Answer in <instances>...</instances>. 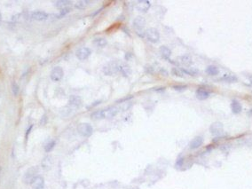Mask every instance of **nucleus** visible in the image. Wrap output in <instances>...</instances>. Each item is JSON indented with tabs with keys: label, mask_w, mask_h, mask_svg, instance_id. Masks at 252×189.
Wrapping results in <instances>:
<instances>
[{
	"label": "nucleus",
	"mask_w": 252,
	"mask_h": 189,
	"mask_svg": "<svg viewBox=\"0 0 252 189\" xmlns=\"http://www.w3.org/2000/svg\"><path fill=\"white\" fill-rule=\"evenodd\" d=\"M119 112V108L117 107H109L106 109H101L93 112L91 115V118L93 120H101V119H108L116 116Z\"/></svg>",
	"instance_id": "f257e3e1"
},
{
	"label": "nucleus",
	"mask_w": 252,
	"mask_h": 189,
	"mask_svg": "<svg viewBox=\"0 0 252 189\" xmlns=\"http://www.w3.org/2000/svg\"><path fill=\"white\" fill-rule=\"evenodd\" d=\"M133 28L135 29L136 33L138 34L140 36H143L146 32L144 31V28L146 25V20H145L142 16H138L136 17L133 20Z\"/></svg>",
	"instance_id": "f03ea898"
},
{
	"label": "nucleus",
	"mask_w": 252,
	"mask_h": 189,
	"mask_svg": "<svg viewBox=\"0 0 252 189\" xmlns=\"http://www.w3.org/2000/svg\"><path fill=\"white\" fill-rule=\"evenodd\" d=\"M77 131L79 134L83 137H90V136L93 134V128L90 124L87 123H82L77 126Z\"/></svg>",
	"instance_id": "7ed1b4c3"
},
{
	"label": "nucleus",
	"mask_w": 252,
	"mask_h": 189,
	"mask_svg": "<svg viewBox=\"0 0 252 189\" xmlns=\"http://www.w3.org/2000/svg\"><path fill=\"white\" fill-rule=\"evenodd\" d=\"M146 37L151 43H158L160 40V33L155 28H150L146 30Z\"/></svg>",
	"instance_id": "20e7f679"
},
{
	"label": "nucleus",
	"mask_w": 252,
	"mask_h": 189,
	"mask_svg": "<svg viewBox=\"0 0 252 189\" xmlns=\"http://www.w3.org/2000/svg\"><path fill=\"white\" fill-rule=\"evenodd\" d=\"M63 75H64V71H63V69L62 67H53L52 72H51V79L52 81L54 82H58V81H60L62 78H63Z\"/></svg>",
	"instance_id": "39448f33"
},
{
	"label": "nucleus",
	"mask_w": 252,
	"mask_h": 189,
	"mask_svg": "<svg viewBox=\"0 0 252 189\" xmlns=\"http://www.w3.org/2000/svg\"><path fill=\"white\" fill-rule=\"evenodd\" d=\"M36 173H37V170L34 167L33 168H30L29 170H28V171L25 173V175L23 177L24 183H26V184H31L33 179L37 176Z\"/></svg>",
	"instance_id": "423d86ee"
},
{
	"label": "nucleus",
	"mask_w": 252,
	"mask_h": 189,
	"mask_svg": "<svg viewBox=\"0 0 252 189\" xmlns=\"http://www.w3.org/2000/svg\"><path fill=\"white\" fill-rule=\"evenodd\" d=\"M91 54V51L88 47L79 48V49H77V51H76V52H75V56L77 57V59H79L81 60L86 59Z\"/></svg>",
	"instance_id": "0eeeda50"
},
{
	"label": "nucleus",
	"mask_w": 252,
	"mask_h": 189,
	"mask_svg": "<svg viewBox=\"0 0 252 189\" xmlns=\"http://www.w3.org/2000/svg\"><path fill=\"white\" fill-rule=\"evenodd\" d=\"M103 72L106 75H111L116 72H117V62L108 63L103 67Z\"/></svg>",
	"instance_id": "6e6552de"
},
{
	"label": "nucleus",
	"mask_w": 252,
	"mask_h": 189,
	"mask_svg": "<svg viewBox=\"0 0 252 189\" xmlns=\"http://www.w3.org/2000/svg\"><path fill=\"white\" fill-rule=\"evenodd\" d=\"M210 131L214 136H219L223 133V124L219 122L213 123L210 127Z\"/></svg>",
	"instance_id": "1a4fd4ad"
},
{
	"label": "nucleus",
	"mask_w": 252,
	"mask_h": 189,
	"mask_svg": "<svg viewBox=\"0 0 252 189\" xmlns=\"http://www.w3.org/2000/svg\"><path fill=\"white\" fill-rule=\"evenodd\" d=\"M31 186L33 189H44V180L43 177L36 176L31 182Z\"/></svg>",
	"instance_id": "9d476101"
},
{
	"label": "nucleus",
	"mask_w": 252,
	"mask_h": 189,
	"mask_svg": "<svg viewBox=\"0 0 252 189\" xmlns=\"http://www.w3.org/2000/svg\"><path fill=\"white\" fill-rule=\"evenodd\" d=\"M117 72H120L124 77H128L131 74V69L123 62H117Z\"/></svg>",
	"instance_id": "9b49d317"
},
{
	"label": "nucleus",
	"mask_w": 252,
	"mask_h": 189,
	"mask_svg": "<svg viewBox=\"0 0 252 189\" xmlns=\"http://www.w3.org/2000/svg\"><path fill=\"white\" fill-rule=\"evenodd\" d=\"M49 14L43 11H35L31 13V17L36 20H47Z\"/></svg>",
	"instance_id": "f8f14e48"
},
{
	"label": "nucleus",
	"mask_w": 252,
	"mask_h": 189,
	"mask_svg": "<svg viewBox=\"0 0 252 189\" xmlns=\"http://www.w3.org/2000/svg\"><path fill=\"white\" fill-rule=\"evenodd\" d=\"M150 2L147 1V0H142V1L137 2V9L141 13H146L150 8Z\"/></svg>",
	"instance_id": "ddd939ff"
},
{
	"label": "nucleus",
	"mask_w": 252,
	"mask_h": 189,
	"mask_svg": "<svg viewBox=\"0 0 252 189\" xmlns=\"http://www.w3.org/2000/svg\"><path fill=\"white\" fill-rule=\"evenodd\" d=\"M210 93L209 92V91L204 89V88H199L196 91V97H197V99L200 100H204L206 99H208V98L210 97Z\"/></svg>",
	"instance_id": "4468645a"
},
{
	"label": "nucleus",
	"mask_w": 252,
	"mask_h": 189,
	"mask_svg": "<svg viewBox=\"0 0 252 189\" xmlns=\"http://www.w3.org/2000/svg\"><path fill=\"white\" fill-rule=\"evenodd\" d=\"M68 104L72 108H79L82 105V100L79 96L72 95L69 97V100H68Z\"/></svg>",
	"instance_id": "2eb2a0df"
},
{
	"label": "nucleus",
	"mask_w": 252,
	"mask_h": 189,
	"mask_svg": "<svg viewBox=\"0 0 252 189\" xmlns=\"http://www.w3.org/2000/svg\"><path fill=\"white\" fill-rule=\"evenodd\" d=\"M203 143V139L201 136H198L195 137L192 141L190 142V148L191 149H197L198 147H200Z\"/></svg>",
	"instance_id": "dca6fc26"
},
{
	"label": "nucleus",
	"mask_w": 252,
	"mask_h": 189,
	"mask_svg": "<svg viewBox=\"0 0 252 189\" xmlns=\"http://www.w3.org/2000/svg\"><path fill=\"white\" fill-rule=\"evenodd\" d=\"M72 2L69 1V0H59V1H57L55 3V5L57 8L62 10V9H65V8H68V7H70L72 5Z\"/></svg>",
	"instance_id": "f3484780"
},
{
	"label": "nucleus",
	"mask_w": 252,
	"mask_h": 189,
	"mask_svg": "<svg viewBox=\"0 0 252 189\" xmlns=\"http://www.w3.org/2000/svg\"><path fill=\"white\" fill-rule=\"evenodd\" d=\"M231 109H232V112L233 113V114H239V113L241 112L242 107L238 100H233L231 102Z\"/></svg>",
	"instance_id": "a211bd4d"
},
{
	"label": "nucleus",
	"mask_w": 252,
	"mask_h": 189,
	"mask_svg": "<svg viewBox=\"0 0 252 189\" xmlns=\"http://www.w3.org/2000/svg\"><path fill=\"white\" fill-rule=\"evenodd\" d=\"M93 44L95 45L96 47L99 48H103L105 47L106 44H108V41H106V38L104 37H96V38L93 40Z\"/></svg>",
	"instance_id": "6ab92c4d"
},
{
	"label": "nucleus",
	"mask_w": 252,
	"mask_h": 189,
	"mask_svg": "<svg viewBox=\"0 0 252 189\" xmlns=\"http://www.w3.org/2000/svg\"><path fill=\"white\" fill-rule=\"evenodd\" d=\"M160 54L163 59H169L171 55V51L169 47L163 45V46L160 47Z\"/></svg>",
	"instance_id": "aec40b11"
},
{
	"label": "nucleus",
	"mask_w": 252,
	"mask_h": 189,
	"mask_svg": "<svg viewBox=\"0 0 252 189\" xmlns=\"http://www.w3.org/2000/svg\"><path fill=\"white\" fill-rule=\"evenodd\" d=\"M179 59L180 63L184 64V65H187V66L191 65V64H192V62H193L192 57H191L190 55H188V54H184V55L180 56L179 58Z\"/></svg>",
	"instance_id": "412c9836"
},
{
	"label": "nucleus",
	"mask_w": 252,
	"mask_h": 189,
	"mask_svg": "<svg viewBox=\"0 0 252 189\" xmlns=\"http://www.w3.org/2000/svg\"><path fill=\"white\" fill-rule=\"evenodd\" d=\"M206 73L210 75H217L219 73V69L214 65H210L206 67Z\"/></svg>",
	"instance_id": "4be33fe9"
},
{
	"label": "nucleus",
	"mask_w": 252,
	"mask_h": 189,
	"mask_svg": "<svg viewBox=\"0 0 252 189\" xmlns=\"http://www.w3.org/2000/svg\"><path fill=\"white\" fill-rule=\"evenodd\" d=\"M91 2L88 1V0H79V1H77L75 4V7L76 9H85L86 6L90 4Z\"/></svg>",
	"instance_id": "5701e85b"
},
{
	"label": "nucleus",
	"mask_w": 252,
	"mask_h": 189,
	"mask_svg": "<svg viewBox=\"0 0 252 189\" xmlns=\"http://www.w3.org/2000/svg\"><path fill=\"white\" fill-rule=\"evenodd\" d=\"M55 145H56V142H55V140H51V141H49L46 145L44 146V150H45V152H51V151L54 148V147H55Z\"/></svg>",
	"instance_id": "b1692460"
},
{
	"label": "nucleus",
	"mask_w": 252,
	"mask_h": 189,
	"mask_svg": "<svg viewBox=\"0 0 252 189\" xmlns=\"http://www.w3.org/2000/svg\"><path fill=\"white\" fill-rule=\"evenodd\" d=\"M221 80L227 83H235L238 81V78L234 77V75H225V77L221 78Z\"/></svg>",
	"instance_id": "393cba45"
},
{
	"label": "nucleus",
	"mask_w": 252,
	"mask_h": 189,
	"mask_svg": "<svg viewBox=\"0 0 252 189\" xmlns=\"http://www.w3.org/2000/svg\"><path fill=\"white\" fill-rule=\"evenodd\" d=\"M182 70V72L184 73V74H187V75H192V77H195V75H198V70L197 69H181Z\"/></svg>",
	"instance_id": "a878e982"
},
{
	"label": "nucleus",
	"mask_w": 252,
	"mask_h": 189,
	"mask_svg": "<svg viewBox=\"0 0 252 189\" xmlns=\"http://www.w3.org/2000/svg\"><path fill=\"white\" fill-rule=\"evenodd\" d=\"M70 11H71V7H68V8H65V9L60 10V13H59V15H58L57 17L58 18H62V17L65 16L66 14H67Z\"/></svg>",
	"instance_id": "bb28decb"
},
{
	"label": "nucleus",
	"mask_w": 252,
	"mask_h": 189,
	"mask_svg": "<svg viewBox=\"0 0 252 189\" xmlns=\"http://www.w3.org/2000/svg\"><path fill=\"white\" fill-rule=\"evenodd\" d=\"M171 72H172V74H173L174 75H177V77H182L183 75H184V73L182 72L181 69H175V67L171 69Z\"/></svg>",
	"instance_id": "cd10ccee"
},
{
	"label": "nucleus",
	"mask_w": 252,
	"mask_h": 189,
	"mask_svg": "<svg viewBox=\"0 0 252 189\" xmlns=\"http://www.w3.org/2000/svg\"><path fill=\"white\" fill-rule=\"evenodd\" d=\"M12 90H13V94L16 96L18 93H19V91H20V89H19V85L16 84V83H13V85H12Z\"/></svg>",
	"instance_id": "c85d7f7f"
},
{
	"label": "nucleus",
	"mask_w": 252,
	"mask_h": 189,
	"mask_svg": "<svg viewBox=\"0 0 252 189\" xmlns=\"http://www.w3.org/2000/svg\"><path fill=\"white\" fill-rule=\"evenodd\" d=\"M173 88L176 91H183L187 89V85H176V86H173Z\"/></svg>",
	"instance_id": "c756f323"
},
{
	"label": "nucleus",
	"mask_w": 252,
	"mask_h": 189,
	"mask_svg": "<svg viewBox=\"0 0 252 189\" xmlns=\"http://www.w3.org/2000/svg\"><path fill=\"white\" fill-rule=\"evenodd\" d=\"M183 162H184V159H183V158H179V159L177 161V163H176V166L177 167H180V166L182 165V163H183Z\"/></svg>",
	"instance_id": "7c9ffc66"
},
{
	"label": "nucleus",
	"mask_w": 252,
	"mask_h": 189,
	"mask_svg": "<svg viewBox=\"0 0 252 189\" xmlns=\"http://www.w3.org/2000/svg\"><path fill=\"white\" fill-rule=\"evenodd\" d=\"M31 129H32V125L30 126V127H28V131H27V132H26V139L28 138V136L29 132H31Z\"/></svg>",
	"instance_id": "2f4dec72"
},
{
	"label": "nucleus",
	"mask_w": 252,
	"mask_h": 189,
	"mask_svg": "<svg viewBox=\"0 0 252 189\" xmlns=\"http://www.w3.org/2000/svg\"><path fill=\"white\" fill-rule=\"evenodd\" d=\"M248 115H249V116H252V108L248 112Z\"/></svg>",
	"instance_id": "473e14b6"
},
{
	"label": "nucleus",
	"mask_w": 252,
	"mask_h": 189,
	"mask_svg": "<svg viewBox=\"0 0 252 189\" xmlns=\"http://www.w3.org/2000/svg\"><path fill=\"white\" fill-rule=\"evenodd\" d=\"M249 82H250V83H251V84H252V75H250V77H249Z\"/></svg>",
	"instance_id": "72a5a7b5"
},
{
	"label": "nucleus",
	"mask_w": 252,
	"mask_h": 189,
	"mask_svg": "<svg viewBox=\"0 0 252 189\" xmlns=\"http://www.w3.org/2000/svg\"><path fill=\"white\" fill-rule=\"evenodd\" d=\"M0 19H1V15H0Z\"/></svg>",
	"instance_id": "f704fd0d"
}]
</instances>
